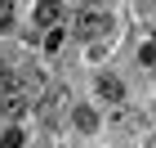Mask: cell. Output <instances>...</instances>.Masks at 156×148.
Here are the masks:
<instances>
[{"label": "cell", "mask_w": 156, "mask_h": 148, "mask_svg": "<svg viewBox=\"0 0 156 148\" xmlns=\"http://www.w3.org/2000/svg\"><path fill=\"white\" fill-rule=\"evenodd\" d=\"M72 27H76V36H80V40H103V36H112V18H107L103 9H85Z\"/></svg>", "instance_id": "1"}, {"label": "cell", "mask_w": 156, "mask_h": 148, "mask_svg": "<svg viewBox=\"0 0 156 148\" xmlns=\"http://www.w3.org/2000/svg\"><path fill=\"white\" fill-rule=\"evenodd\" d=\"M94 90H98V99H107V103H120V99H125V81H120V76H112V72L98 76Z\"/></svg>", "instance_id": "2"}, {"label": "cell", "mask_w": 156, "mask_h": 148, "mask_svg": "<svg viewBox=\"0 0 156 148\" xmlns=\"http://www.w3.org/2000/svg\"><path fill=\"white\" fill-rule=\"evenodd\" d=\"M27 108H31V99H27V94H0V117L18 121V117H23Z\"/></svg>", "instance_id": "3"}, {"label": "cell", "mask_w": 156, "mask_h": 148, "mask_svg": "<svg viewBox=\"0 0 156 148\" xmlns=\"http://www.w3.org/2000/svg\"><path fill=\"white\" fill-rule=\"evenodd\" d=\"M58 18H62V5H58V0H40V5H36V23L40 27H58Z\"/></svg>", "instance_id": "4"}, {"label": "cell", "mask_w": 156, "mask_h": 148, "mask_svg": "<svg viewBox=\"0 0 156 148\" xmlns=\"http://www.w3.org/2000/svg\"><path fill=\"white\" fill-rule=\"evenodd\" d=\"M76 126H80V130H94V126H98V112L94 108H76Z\"/></svg>", "instance_id": "5"}, {"label": "cell", "mask_w": 156, "mask_h": 148, "mask_svg": "<svg viewBox=\"0 0 156 148\" xmlns=\"http://www.w3.org/2000/svg\"><path fill=\"white\" fill-rule=\"evenodd\" d=\"M27 139H23V130H18V126H9V130H5V139H0V148H23Z\"/></svg>", "instance_id": "6"}, {"label": "cell", "mask_w": 156, "mask_h": 148, "mask_svg": "<svg viewBox=\"0 0 156 148\" xmlns=\"http://www.w3.org/2000/svg\"><path fill=\"white\" fill-rule=\"evenodd\" d=\"M9 27H13V5L0 0V32H9Z\"/></svg>", "instance_id": "7"}, {"label": "cell", "mask_w": 156, "mask_h": 148, "mask_svg": "<svg viewBox=\"0 0 156 148\" xmlns=\"http://www.w3.org/2000/svg\"><path fill=\"white\" fill-rule=\"evenodd\" d=\"M62 36H67V32H58V27H49V40H45V45H49V49H58V45H62Z\"/></svg>", "instance_id": "8"}, {"label": "cell", "mask_w": 156, "mask_h": 148, "mask_svg": "<svg viewBox=\"0 0 156 148\" xmlns=\"http://www.w3.org/2000/svg\"><path fill=\"white\" fill-rule=\"evenodd\" d=\"M143 63H147V67H156V45H143Z\"/></svg>", "instance_id": "9"}, {"label": "cell", "mask_w": 156, "mask_h": 148, "mask_svg": "<svg viewBox=\"0 0 156 148\" xmlns=\"http://www.w3.org/2000/svg\"><path fill=\"white\" fill-rule=\"evenodd\" d=\"M85 5H98V0H85Z\"/></svg>", "instance_id": "10"}]
</instances>
